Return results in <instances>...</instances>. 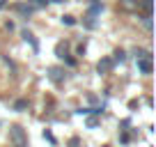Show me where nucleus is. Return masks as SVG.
Returning <instances> with one entry per match:
<instances>
[{"label": "nucleus", "instance_id": "39448f33", "mask_svg": "<svg viewBox=\"0 0 156 147\" xmlns=\"http://www.w3.org/2000/svg\"><path fill=\"white\" fill-rule=\"evenodd\" d=\"M14 9L19 12V14H23V16H30L34 12V5H30V2L28 5H25V2H19V5H14Z\"/></svg>", "mask_w": 156, "mask_h": 147}, {"label": "nucleus", "instance_id": "f257e3e1", "mask_svg": "<svg viewBox=\"0 0 156 147\" xmlns=\"http://www.w3.org/2000/svg\"><path fill=\"white\" fill-rule=\"evenodd\" d=\"M9 140L14 142V147H28V138H25V131L19 127V124H14V127L9 129Z\"/></svg>", "mask_w": 156, "mask_h": 147}, {"label": "nucleus", "instance_id": "20e7f679", "mask_svg": "<svg viewBox=\"0 0 156 147\" xmlns=\"http://www.w3.org/2000/svg\"><path fill=\"white\" fill-rule=\"evenodd\" d=\"M48 76H51V81H53V83H62L64 81V71L60 67H51L48 69Z\"/></svg>", "mask_w": 156, "mask_h": 147}, {"label": "nucleus", "instance_id": "9b49d317", "mask_svg": "<svg viewBox=\"0 0 156 147\" xmlns=\"http://www.w3.org/2000/svg\"><path fill=\"white\" fill-rule=\"evenodd\" d=\"M2 5H5V2H2V0H0V7H2Z\"/></svg>", "mask_w": 156, "mask_h": 147}, {"label": "nucleus", "instance_id": "9d476101", "mask_svg": "<svg viewBox=\"0 0 156 147\" xmlns=\"http://www.w3.org/2000/svg\"><path fill=\"white\" fill-rule=\"evenodd\" d=\"M62 23L64 25H73V23H76V19H73V16H62Z\"/></svg>", "mask_w": 156, "mask_h": 147}, {"label": "nucleus", "instance_id": "f03ea898", "mask_svg": "<svg viewBox=\"0 0 156 147\" xmlns=\"http://www.w3.org/2000/svg\"><path fill=\"white\" fill-rule=\"evenodd\" d=\"M151 55H145V58H138V71L140 74H151Z\"/></svg>", "mask_w": 156, "mask_h": 147}, {"label": "nucleus", "instance_id": "6e6552de", "mask_svg": "<svg viewBox=\"0 0 156 147\" xmlns=\"http://www.w3.org/2000/svg\"><path fill=\"white\" fill-rule=\"evenodd\" d=\"M25 106H28V101H25V99H19V101L14 103V108H16V110H23Z\"/></svg>", "mask_w": 156, "mask_h": 147}, {"label": "nucleus", "instance_id": "7ed1b4c3", "mask_svg": "<svg viewBox=\"0 0 156 147\" xmlns=\"http://www.w3.org/2000/svg\"><path fill=\"white\" fill-rule=\"evenodd\" d=\"M112 60L110 58H103V60H99V64H97V71L99 74H110V69H112Z\"/></svg>", "mask_w": 156, "mask_h": 147}, {"label": "nucleus", "instance_id": "423d86ee", "mask_svg": "<svg viewBox=\"0 0 156 147\" xmlns=\"http://www.w3.org/2000/svg\"><path fill=\"white\" fill-rule=\"evenodd\" d=\"M21 34H23L25 41H30V46H32L34 51H39V44H37V39H34V34L30 32V30H21Z\"/></svg>", "mask_w": 156, "mask_h": 147}, {"label": "nucleus", "instance_id": "0eeeda50", "mask_svg": "<svg viewBox=\"0 0 156 147\" xmlns=\"http://www.w3.org/2000/svg\"><path fill=\"white\" fill-rule=\"evenodd\" d=\"M124 60H126V53H124L122 48H117L115 51V62H124Z\"/></svg>", "mask_w": 156, "mask_h": 147}, {"label": "nucleus", "instance_id": "1a4fd4ad", "mask_svg": "<svg viewBox=\"0 0 156 147\" xmlns=\"http://www.w3.org/2000/svg\"><path fill=\"white\" fill-rule=\"evenodd\" d=\"M87 127H90V129L99 127V117H87Z\"/></svg>", "mask_w": 156, "mask_h": 147}]
</instances>
